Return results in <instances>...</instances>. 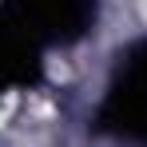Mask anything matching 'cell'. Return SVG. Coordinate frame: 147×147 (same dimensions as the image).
I'll return each mask as SVG.
<instances>
[{"instance_id": "7a4b0ae2", "label": "cell", "mask_w": 147, "mask_h": 147, "mask_svg": "<svg viewBox=\"0 0 147 147\" xmlns=\"http://www.w3.org/2000/svg\"><path fill=\"white\" fill-rule=\"evenodd\" d=\"M96 0H4V12L40 44H76L96 24Z\"/></svg>"}, {"instance_id": "3957f363", "label": "cell", "mask_w": 147, "mask_h": 147, "mask_svg": "<svg viewBox=\"0 0 147 147\" xmlns=\"http://www.w3.org/2000/svg\"><path fill=\"white\" fill-rule=\"evenodd\" d=\"M44 76V44L0 8V99L24 92Z\"/></svg>"}, {"instance_id": "6da1fadb", "label": "cell", "mask_w": 147, "mask_h": 147, "mask_svg": "<svg viewBox=\"0 0 147 147\" xmlns=\"http://www.w3.org/2000/svg\"><path fill=\"white\" fill-rule=\"evenodd\" d=\"M99 123L115 135L147 143V40L119 52L115 76H111L103 107H99Z\"/></svg>"}]
</instances>
